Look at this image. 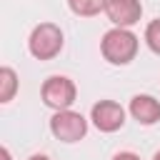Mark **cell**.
<instances>
[{
  "mask_svg": "<svg viewBox=\"0 0 160 160\" xmlns=\"http://www.w3.org/2000/svg\"><path fill=\"white\" fill-rule=\"evenodd\" d=\"M102 58L112 65H128L138 55V35L130 28H112L100 40Z\"/></svg>",
  "mask_w": 160,
  "mask_h": 160,
  "instance_id": "6da1fadb",
  "label": "cell"
},
{
  "mask_svg": "<svg viewBox=\"0 0 160 160\" xmlns=\"http://www.w3.org/2000/svg\"><path fill=\"white\" fill-rule=\"evenodd\" d=\"M28 48L38 60H50L62 50V30L55 22H40L32 28Z\"/></svg>",
  "mask_w": 160,
  "mask_h": 160,
  "instance_id": "7a4b0ae2",
  "label": "cell"
},
{
  "mask_svg": "<svg viewBox=\"0 0 160 160\" xmlns=\"http://www.w3.org/2000/svg\"><path fill=\"white\" fill-rule=\"evenodd\" d=\"M42 102L48 108H52L55 112L58 110H70V105L75 102V95H78V88L70 78L65 75H52L42 82Z\"/></svg>",
  "mask_w": 160,
  "mask_h": 160,
  "instance_id": "3957f363",
  "label": "cell"
},
{
  "mask_svg": "<svg viewBox=\"0 0 160 160\" xmlns=\"http://www.w3.org/2000/svg\"><path fill=\"white\" fill-rule=\"evenodd\" d=\"M50 132L62 142H78L88 132V120L75 110H58L50 118Z\"/></svg>",
  "mask_w": 160,
  "mask_h": 160,
  "instance_id": "277c9868",
  "label": "cell"
},
{
  "mask_svg": "<svg viewBox=\"0 0 160 160\" xmlns=\"http://www.w3.org/2000/svg\"><path fill=\"white\" fill-rule=\"evenodd\" d=\"M90 120L100 132H115L125 122V108L115 100H100L90 110Z\"/></svg>",
  "mask_w": 160,
  "mask_h": 160,
  "instance_id": "5b68a950",
  "label": "cell"
},
{
  "mask_svg": "<svg viewBox=\"0 0 160 160\" xmlns=\"http://www.w3.org/2000/svg\"><path fill=\"white\" fill-rule=\"evenodd\" d=\"M105 15L115 28H130L140 20L142 5H140V0H108Z\"/></svg>",
  "mask_w": 160,
  "mask_h": 160,
  "instance_id": "8992f818",
  "label": "cell"
},
{
  "mask_svg": "<svg viewBox=\"0 0 160 160\" xmlns=\"http://www.w3.org/2000/svg\"><path fill=\"white\" fill-rule=\"evenodd\" d=\"M130 115L140 125H155L160 120V102L152 95H135L130 100Z\"/></svg>",
  "mask_w": 160,
  "mask_h": 160,
  "instance_id": "52a82bcc",
  "label": "cell"
},
{
  "mask_svg": "<svg viewBox=\"0 0 160 160\" xmlns=\"http://www.w3.org/2000/svg\"><path fill=\"white\" fill-rule=\"evenodd\" d=\"M18 90V75L12 68H0V102H10Z\"/></svg>",
  "mask_w": 160,
  "mask_h": 160,
  "instance_id": "ba28073f",
  "label": "cell"
},
{
  "mask_svg": "<svg viewBox=\"0 0 160 160\" xmlns=\"http://www.w3.org/2000/svg\"><path fill=\"white\" fill-rule=\"evenodd\" d=\"M105 2H108V0H68L70 10H72L75 15H80V18H92V15H98L100 10H105Z\"/></svg>",
  "mask_w": 160,
  "mask_h": 160,
  "instance_id": "9c48e42d",
  "label": "cell"
},
{
  "mask_svg": "<svg viewBox=\"0 0 160 160\" xmlns=\"http://www.w3.org/2000/svg\"><path fill=\"white\" fill-rule=\"evenodd\" d=\"M145 42H148V48H150L155 55H160V18L152 20V22L145 28Z\"/></svg>",
  "mask_w": 160,
  "mask_h": 160,
  "instance_id": "30bf717a",
  "label": "cell"
},
{
  "mask_svg": "<svg viewBox=\"0 0 160 160\" xmlns=\"http://www.w3.org/2000/svg\"><path fill=\"white\" fill-rule=\"evenodd\" d=\"M112 160H140V155H135V152H118V155H112Z\"/></svg>",
  "mask_w": 160,
  "mask_h": 160,
  "instance_id": "8fae6325",
  "label": "cell"
},
{
  "mask_svg": "<svg viewBox=\"0 0 160 160\" xmlns=\"http://www.w3.org/2000/svg\"><path fill=\"white\" fill-rule=\"evenodd\" d=\"M28 160H50V158H48V155H30Z\"/></svg>",
  "mask_w": 160,
  "mask_h": 160,
  "instance_id": "7c38bea8",
  "label": "cell"
},
{
  "mask_svg": "<svg viewBox=\"0 0 160 160\" xmlns=\"http://www.w3.org/2000/svg\"><path fill=\"white\" fill-rule=\"evenodd\" d=\"M2 160H10V152H8V148H2Z\"/></svg>",
  "mask_w": 160,
  "mask_h": 160,
  "instance_id": "4fadbf2b",
  "label": "cell"
},
{
  "mask_svg": "<svg viewBox=\"0 0 160 160\" xmlns=\"http://www.w3.org/2000/svg\"><path fill=\"white\" fill-rule=\"evenodd\" d=\"M152 160H160V150H158V152H155V155H152Z\"/></svg>",
  "mask_w": 160,
  "mask_h": 160,
  "instance_id": "5bb4252c",
  "label": "cell"
}]
</instances>
